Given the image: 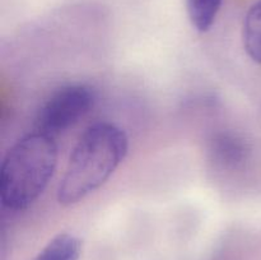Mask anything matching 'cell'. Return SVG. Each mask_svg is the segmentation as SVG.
Returning <instances> with one entry per match:
<instances>
[{
  "instance_id": "cell-1",
  "label": "cell",
  "mask_w": 261,
  "mask_h": 260,
  "mask_svg": "<svg viewBox=\"0 0 261 260\" xmlns=\"http://www.w3.org/2000/svg\"><path fill=\"white\" fill-rule=\"evenodd\" d=\"M129 150L126 133L112 122H96L76 142L64 177L58 188V201L74 205L98 190L117 170Z\"/></svg>"
},
{
  "instance_id": "cell-2",
  "label": "cell",
  "mask_w": 261,
  "mask_h": 260,
  "mask_svg": "<svg viewBox=\"0 0 261 260\" xmlns=\"http://www.w3.org/2000/svg\"><path fill=\"white\" fill-rule=\"evenodd\" d=\"M55 137L35 130L7 152L0 168V201L13 212L30 208L47 188L58 166Z\"/></svg>"
},
{
  "instance_id": "cell-3",
  "label": "cell",
  "mask_w": 261,
  "mask_h": 260,
  "mask_svg": "<svg viewBox=\"0 0 261 260\" xmlns=\"http://www.w3.org/2000/svg\"><path fill=\"white\" fill-rule=\"evenodd\" d=\"M94 101L93 89L86 84L60 87L41 106L36 117V130L56 137L81 121L91 111Z\"/></svg>"
},
{
  "instance_id": "cell-4",
  "label": "cell",
  "mask_w": 261,
  "mask_h": 260,
  "mask_svg": "<svg viewBox=\"0 0 261 260\" xmlns=\"http://www.w3.org/2000/svg\"><path fill=\"white\" fill-rule=\"evenodd\" d=\"M211 161L223 170H237L249 157V145L242 137L232 132L213 135L208 148Z\"/></svg>"
},
{
  "instance_id": "cell-5",
  "label": "cell",
  "mask_w": 261,
  "mask_h": 260,
  "mask_svg": "<svg viewBox=\"0 0 261 260\" xmlns=\"http://www.w3.org/2000/svg\"><path fill=\"white\" fill-rule=\"evenodd\" d=\"M82 241L70 233H60L48 241L33 260H79Z\"/></svg>"
},
{
  "instance_id": "cell-6",
  "label": "cell",
  "mask_w": 261,
  "mask_h": 260,
  "mask_svg": "<svg viewBox=\"0 0 261 260\" xmlns=\"http://www.w3.org/2000/svg\"><path fill=\"white\" fill-rule=\"evenodd\" d=\"M242 40L247 55L261 64V0L250 8L245 17Z\"/></svg>"
},
{
  "instance_id": "cell-7",
  "label": "cell",
  "mask_w": 261,
  "mask_h": 260,
  "mask_svg": "<svg viewBox=\"0 0 261 260\" xmlns=\"http://www.w3.org/2000/svg\"><path fill=\"white\" fill-rule=\"evenodd\" d=\"M222 0H186V10L191 24L199 32H206L214 24Z\"/></svg>"
}]
</instances>
